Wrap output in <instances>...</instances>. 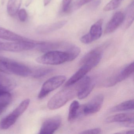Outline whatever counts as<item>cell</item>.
<instances>
[{
	"instance_id": "6da1fadb",
	"label": "cell",
	"mask_w": 134,
	"mask_h": 134,
	"mask_svg": "<svg viewBox=\"0 0 134 134\" xmlns=\"http://www.w3.org/2000/svg\"><path fill=\"white\" fill-rule=\"evenodd\" d=\"M0 72L26 77L31 76L32 70L23 63L0 56Z\"/></svg>"
},
{
	"instance_id": "7a4b0ae2",
	"label": "cell",
	"mask_w": 134,
	"mask_h": 134,
	"mask_svg": "<svg viewBox=\"0 0 134 134\" xmlns=\"http://www.w3.org/2000/svg\"><path fill=\"white\" fill-rule=\"evenodd\" d=\"M77 84L74 87L73 85L65 87L52 97L48 102V108L52 110L61 108L77 95Z\"/></svg>"
},
{
	"instance_id": "3957f363",
	"label": "cell",
	"mask_w": 134,
	"mask_h": 134,
	"mask_svg": "<svg viewBox=\"0 0 134 134\" xmlns=\"http://www.w3.org/2000/svg\"><path fill=\"white\" fill-rule=\"evenodd\" d=\"M37 62L41 64L59 65L70 62V56L67 51H50L36 59Z\"/></svg>"
},
{
	"instance_id": "277c9868",
	"label": "cell",
	"mask_w": 134,
	"mask_h": 134,
	"mask_svg": "<svg viewBox=\"0 0 134 134\" xmlns=\"http://www.w3.org/2000/svg\"><path fill=\"white\" fill-rule=\"evenodd\" d=\"M30 102V99H26L10 114L3 118L0 121V129L6 130L14 125L19 118L26 110Z\"/></svg>"
},
{
	"instance_id": "5b68a950",
	"label": "cell",
	"mask_w": 134,
	"mask_h": 134,
	"mask_svg": "<svg viewBox=\"0 0 134 134\" xmlns=\"http://www.w3.org/2000/svg\"><path fill=\"white\" fill-rule=\"evenodd\" d=\"M37 42L30 40L7 43L2 42L0 44V50L11 52H21L29 51L36 47Z\"/></svg>"
},
{
	"instance_id": "8992f818",
	"label": "cell",
	"mask_w": 134,
	"mask_h": 134,
	"mask_svg": "<svg viewBox=\"0 0 134 134\" xmlns=\"http://www.w3.org/2000/svg\"><path fill=\"white\" fill-rule=\"evenodd\" d=\"M66 80L64 75H58L49 78L42 85L38 96V98L42 99L52 92L61 86Z\"/></svg>"
},
{
	"instance_id": "52a82bcc",
	"label": "cell",
	"mask_w": 134,
	"mask_h": 134,
	"mask_svg": "<svg viewBox=\"0 0 134 134\" xmlns=\"http://www.w3.org/2000/svg\"><path fill=\"white\" fill-rule=\"evenodd\" d=\"M104 97L102 94H99L94 97L86 104L80 106L78 116L92 115L98 112L102 106Z\"/></svg>"
},
{
	"instance_id": "ba28073f",
	"label": "cell",
	"mask_w": 134,
	"mask_h": 134,
	"mask_svg": "<svg viewBox=\"0 0 134 134\" xmlns=\"http://www.w3.org/2000/svg\"><path fill=\"white\" fill-rule=\"evenodd\" d=\"M134 62L126 65L120 71L110 77L106 82L105 86L111 87L129 77L134 72Z\"/></svg>"
},
{
	"instance_id": "9c48e42d",
	"label": "cell",
	"mask_w": 134,
	"mask_h": 134,
	"mask_svg": "<svg viewBox=\"0 0 134 134\" xmlns=\"http://www.w3.org/2000/svg\"><path fill=\"white\" fill-rule=\"evenodd\" d=\"M105 45L97 47L90 51L83 57L80 63L81 65L86 64L93 69L97 65L102 57L103 52Z\"/></svg>"
},
{
	"instance_id": "30bf717a",
	"label": "cell",
	"mask_w": 134,
	"mask_h": 134,
	"mask_svg": "<svg viewBox=\"0 0 134 134\" xmlns=\"http://www.w3.org/2000/svg\"><path fill=\"white\" fill-rule=\"evenodd\" d=\"M103 23V20L100 19L93 24L88 33L80 37L81 42L85 44H88L99 39L102 35Z\"/></svg>"
},
{
	"instance_id": "8fae6325",
	"label": "cell",
	"mask_w": 134,
	"mask_h": 134,
	"mask_svg": "<svg viewBox=\"0 0 134 134\" xmlns=\"http://www.w3.org/2000/svg\"><path fill=\"white\" fill-rule=\"evenodd\" d=\"M78 83L77 96L80 99L87 98L93 90L95 85V82L93 78L85 76L82 78Z\"/></svg>"
},
{
	"instance_id": "7c38bea8",
	"label": "cell",
	"mask_w": 134,
	"mask_h": 134,
	"mask_svg": "<svg viewBox=\"0 0 134 134\" xmlns=\"http://www.w3.org/2000/svg\"><path fill=\"white\" fill-rule=\"evenodd\" d=\"M62 121V118L58 115L46 119L42 124L39 133L40 134H53L60 127Z\"/></svg>"
},
{
	"instance_id": "4fadbf2b",
	"label": "cell",
	"mask_w": 134,
	"mask_h": 134,
	"mask_svg": "<svg viewBox=\"0 0 134 134\" xmlns=\"http://www.w3.org/2000/svg\"><path fill=\"white\" fill-rule=\"evenodd\" d=\"M124 20V13L117 12L114 14L107 25L104 31V34L112 33L123 23Z\"/></svg>"
},
{
	"instance_id": "5bb4252c",
	"label": "cell",
	"mask_w": 134,
	"mask_h": 134,
	"mask_svg": "<svg viewBox=\"0 0 134 134\" xmlns=\"http://www.w3.org/2000/svg\"><path fill=\"white\" fill-rule=\"evenodd\" d=\"M92 68L86 64L81 65V67L67 81L65 87L74 85L85 77V75L91 71Z\"/></svg>"
},
{
	"instance_id": "9a60e30c",
	"label": "cell",
	"mask_w": 134,
	"mask_h": 134,
	"mask_svg": "<svg viewBox=\"0 0 134 134\" xmlns=\"http://www.w3.org/2000/svg\"><path fill=\"white\" fill-rule=\"evenodd\" d=\"M134 121V113H122L108 117L106 118V123H119L122 125L126 122Z\"/></svg>"
},
{
	"instance_id": "2e32d148",
	"label": "cell",
	"mask_w": 134,
	"mask_h": 134,
	"mask_svg": "<svg viewBox=\"0 0 134 134\" xmlns=\"http://www.w3.org/2000/svg\"><path fill=\"white\" fill-rule=\"evenodd\" d=\"M67 22L65 20H63L52 24L40 26L37 29V32L38 34H41L50 33L62 28Z\"/></svg>"
},
{
	"instance_id": "e0dca14e",
	"label": "cell",
	"mask_w": 134,
	"mask_h": 134,
	"mask_svg": "<svg viewBox=\"0 0 134 134\" xmlns=\"http://www.w3.org/2000/svg\"><path fill=\"white\" fill-rule=\"evenodd\" d=\"M0 38L11 41H23L30 40V39L24 37L1 26Z\"/></svg>"
},
{
	"instance_id": "ac0fdd59",
	"label": "cell",
	"mask_w": 134,
	"mask_h": 134,
	"mask_svg": "<svg viewBox=\"0 0 134 134\" xmlns=\"http://www.w3.org/2000/svg\"><path fill=\"white\" fill-rule=\"evenodd\" d=\"M134 3L133 1L127 7L125 13H124V20L122 23L124 29H127L131 25L134 21Z\"/></svg>"
},
{
	"instance_id": "d6986e66",
	"label": "cell",
	"mask_w": 134,
	"mask_h": 134,
	"mask_svg": "<svg viewBox=\"0 0 134 134\" xmlns=\"http://www.w3.org/2000/svg\"><path fill=\"white\" fill-rule=\"evenodd\" d=\"M12 96L9 91L0 90V115H1L10 105Z\"/></svg>"
},
{
	"instance_id": "ffe728a7",
	"label": "cell",
	"mask_w": 134,
	"mask_h": 134,
	"mask_svg": "<svg viewBox=\"0 0 134 134\" xmlns=\"http://www.w3.org/2000/svg\"><path fill=\"white\" fill-rule=\"evenodd\" d=\"M15 87V83L12 79L0 72V90L10 91Z\"/></svg>"
},
{
	"instance_id": "44dd1931",
	"label": "cell",
	"mask_w": 134,
	"mask_h": 134,
	"mask_svg": "<svg viewBox=\"0 0 134 134\" xmlns=\"http://www.w3.org/2000/svg\"><path fill=\"white\" fill-rule=\"evenodd\" d=\"M22 3V0H8L7 4L8 14L11 16H14L18 13Z\"/></svg>"
},
{
	"instance_id": "7402d4cb",
	"label": "cell",
	"mask_w": 134,
	"mask_h": 134,
	"mask_svg": "<svg viewBox=\"0 0 134 134\" xmlns=\"http://www.w3.org/2000/svg\"><path fill=\"white\" fill-rule=\"evenodd\" d=\"M134 109V100L130 99L121 103L120 104L110 109V112H121V111H129Z\"/></svg>"
},
{
	"instance_id": "603a6c76",
	"label": "cell",
	"mask_w": 134,
	"mask_h": 134,
	"mask_svg": "<svg viewBox=\"0 0 134 134\" xmlns=\"http://www.w3.org/2000/svg\"><path fill=\"white\" fill-rule=\"evenodd\" d=\"M80 106V103L77 100H74L70 104L68 117L69 121H73L78 116Z\"/></svg>"
},
{
	"instance_id": "cb8c5ba5",
	"label": "cell",
	"mask_w": 134,
	"mask_h": 134,
	"mask_svg": "<svg viewBox=\"0 0 134 134\" xmlns=\"http://www.w3.org/2000/svg\"><path fill=\"white\" fill-rule=\"evenodd\" d=\"M54 71V69L52 68L47 67H40L33 71L32 70L31 76L34 78H41L51 73Z\"/></svg>"
},
{
	"instance_id": "d4e9b609",
	"label": "cell",
	"mask_w": 134,
	"mask_h": 134,
	"mask_svg": "<svg viewBox=\"0 0 134 134\" xmlns=\"http://www.w3.org/2000/svg\"><path fill=\"white\" fill-rule=\"evenodd\" d=\"M123 0H111L103 8V11L109 12L119 7Z\"/></svg>"
},
{
	"instance_id": "484cf974",
	"label": "cell",
	"mask_w": 134,
	"mask_h": 134,
	"mask_svg": "<svg viewBox=\"0 0 134 134\" xmlns=\"http://www.w3.org/2000/svg\"><path fill=\"white\" fill-rule=\"evenodd\" d=\"M93 0H76L72 8L73 10L79 9L86 4L91 2Z\"/></svg>"
},
{
	"instance_id": "4316f807",
	"label": "cell",
	"mask_w": 134,
	"mask_h": 134,
	"mask_svg": "<svg viewBox=\"0 0 134 134\" xmlns=\"http://www.w3.org/2000/svg\"><path fill=\"white\" fill-rule=\"evenodd\" d=\"M18 13L19 19L21 22H25L28 20V15L25 9H20Z\"/></svg>"
},
{
	"instance_id": "83f0119b",
	"label": "cell",
	"mask_w": 134,
	"mask_h": 134,
	"mask_svg": "<svg viewBox=\"0 0 134 134\" xmlns=\"http://www.w3.org/2000/svg\"><path fill=\"white\" fill-rule=\"evenodd\" d=\"M72 1V0H63V12L66 13V12H68L69 11Z\"/></svg>"
},
{
	"instance_id": "f1b7e54d",
	"label": "cell",
	"mask_w": 134,
	"mask_h": 134,
	"mask_svg": "<svg viewBox=\"0 0 134 134\" xmlns=\"http://www.w3.org/2000/svg\"><path fill=\"white\" fill-rule=\"evenodd\" d=\"M80 134H98L102 133V130L100 128H94L88 130H85L81 132Z\"/></svg>"
},
{
	"instance_id": "f546056e",
	"label": "cell",
	"mask_w": 134,
	"mask_h": 134,
	"mask_svg": "<svg viewBox=\"0 0 134 134\" xmlns=\"http://www.w3.org/2000/svg\"><path fill=\"white\" fill-rule=\"evenodd\" d=\"M101 3V1L100 0H97L96 1H94L93 3V4H92V7L93 8H96L99 6Z\"/></svg>"
},
{
	"instance_id": "4dcf8cb0",
	"label": "cell",
	"mask_w": 134,
	"mask_h": 134,
	"mask_svg": "<svg viewBox=\"0 0 134 134\" xmlns=\"http://www.w3.org/2000/svg\"><path fill=\"white\" fill-rule=\"evenodd\" d=\"M117 133L118 134H134V130H128V131H125V132H118Z\"/></svg>"
},
{
	"instance_id": "1f68e13d",
	"label": "cell",
	"mask_w": 134,
	"mask_h": 134,
	"mask_svg": "<svg viewBox=\"0 0 134 134\" xmlns=\"http://www.w3.org/2000/svg\"><path fill=\"white\" fill-rule=\"evenodd\" d=\"M52 0H43V4L44 7H46L49 4Z\"/></svg>"
},
{
	"instance_id": "d6a6232c",
	"label": "cell",
	"mask_w": 134,
	"mask_h": 134,
	"mask_svg": "<svg viewBox=\"0 0 134 134\" xmlns=\"http://www.w3.org/2000/svg\"><path fill=\"white\" fill-rule=\"evenodd\" d=\"M29 1H27V3L26 4V6L28 7L30 3H31V2H32V0H29Z\"/></svg>"
},
{
	"instance_id": "836d02e7",
	"label": "cell",
	"mask_w": 134,
	"mask_h": 134,
	"mask_svg": "<svg viewBox=\"0 0 134 134\" xmlns=\"http://www.w3.org/2000/svg\"><path fill=\"white\" fill-rule=\"evenodd\" d=\"M1 43H2V42H0V44H1Z\"/></svg>"
}]
</instances>
